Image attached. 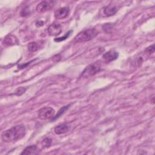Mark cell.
Instances as JSON below:
<instances>
[{
  "label": "cell",
  "mask_w": 155,
  "mask_h": 155,
  "mask_svg": "<svg viewBox=\"0 0 155 155\" xmlns=\"http://www.w3.org/2000/svg\"><path fill=\"white\" fill-rule=\"evenodd\" d=\"M39 48V45L35 42H31L28 45V50L30 52H35Z\"/></svg>",
  "instance_id": "13"
},
{
  "label": "cell",
  "mask_w": 155,
  "mask_h": 155,
  "mask_svg": "<svg viewBox=\"0 0 155 155\" xmlns=\"http://www.w3.org/2000/svg\"><path fill=\"white\" fill-rule=\"evenodd\" d=\"M54 110L49 107H45L41 108L38 112V116L40 119L47 120L54 117Z\"/></svg>",
  "instance_id": "3"
},
{
  "label": "cell",
  "mask_w": 155,
  "mask_h": 155,
  "mask_svg": "<svg viewBox=\"0 0 155 155\" xmlns=\"http://www.w3.org/2000/svg\"><path fill=\"white\" fill-rule=\"evenodd\" d=\"M26 90V88H24V87H19L16 89V91H15V94L18 95V96H20L21 94H22Z\"/></svg>",
  "instance_id": "17"
},
{
  "label": "cell",
  "mask_w": 155,
  "mask_h": 155,
  "mask_svg": "<svg viewBox=\"0 0 155 155\" xmlns=\"http://www.w3.org/2000/svg\"><path fill=\"white\" fill-rule=\"evenodd\" d=\"M101 70V66L97 62H95L93 64L89 65L85 68V69L82 72V76L85 77H88L94 75L96 73Z\"/></svg>",
  "instance_id": "4"
},
{
  "label": "cell",
  "mask_w": 155,
  "mask_h": 155,
  "mask_svg": "<svg viewBox=\"0 0 155 155\" xmlns=\"http://www.w3.org/2000/svg\"><path fill=\"white\" fill-rule=\"evenodd\" d=\"M70 129V127L68 125L64 124H61L59 125H57L54 128V133L57 134H62L64 133H67Z\"/></svg>",
  "instance_id": "9"
},
{
  "label": "cell",
  "mask_w": 155,
  "mask_h": 155,
  "mask_svg": "<svg viewBox=\"0 0 155 155\" xmlns=\"http://www.w3.org/2000/svg\"><path fill=\"white\" fill-rule=\"evenodd\" d=\"M69 106H70V105H66V106H64V107H62V108L59 110L58 113L56 114V116L52 118V120H55V119H57L58 117H60L62 114H64V113H65V111L69 108Z\"/></svg>",
  "instance_id": "14"
},
{
  "label": "cell",
  "mask_w": 155,
  "mask_h": 155,
  "mask_svg": "<svg viewBox=\"0 0 155 155\" xmlns=\"http://www.w3.org/2000/svg\"><path fill=\"white\" fill-rule=\"evenodd\" d=\"M97 31L95 28H88L79 33L74 38L76 42H84L89 41L97 35Z\"/></svg>",
  "instance_id": "2"
},
{
  "label": "cell",
  "mask_w": 155,
  "mask_h": 155,
  "mask_svg": "<svg viewBox=\"0 0 155 155\" xmlns=\"http://www.w3.org/2000/svg\"><path fill=\"white\" fill-rule=\"evenodd\" d=\"M47 31L51 36H57L61 33L62 27L58 23H53L48 27Z\"/></svg>",
  "instance_id": "5"
},
{
  "label": "cell",
  "mask_w": 155,
  "mask_h": 155,
  "mask_svg": "<svg viewBox=\"0 0 155 155\" xmlns=\"http://www.w3.org/2000/svg\"><path fill=\"white\" fill-rule=\"evenodd\" d=\"M38 152V150L36 145H30L27 147L21 153V154H36Z\"/></svg>",
  "instance_id": "12"
},
{
  "label": "cell",
  "mask_w": 155,
  "mask_h": 155,
  "mask_svg": "<svg viewBox=\"0 0 155 155\" xmlns=\"http://www.w3.org/2000/svg\"><path fill=\"white\" fill-rule=\"evenodd\" d=\"M117 12V8L114 5H108L107 6L104 10V13L107 16H110L114 15Z\"/></svg>",
  "instance_id": "11"
},
{
  "label": "cell",
  "mask_w": 155,
  "mask_h": 155,
  "mask_svg": "<svg viewBox=\"0 0 155 155\" xmlns=\"http://www.w3.org/2000/svg\"><path fill=\"white\" fill-rule=\"evenodd\" d=\"M146 51L148 52V53L150 54H151V53H153L154 52V45H150V47H148L147 49H146Z\"/></svg>",
  "instance_id": "18"
},
{
  "label": "cell",
  "mask_w": 155,
  "mask_h": 155,
  "mask_svg": "<svg viewBox=\"0 0 155 155\" xmlns=\"http://www.w3.org/2000/svg\"><path fill=\"white\" fill-rule=\"evenodd\" d=\"M51 6L52 4H51V2L44 1L41 2L37 5L36 10L39 13H44L49 10L51 8Z\"/></svg>",
  "instance_id": "6"
},
{
  "label": "cell",
  "mask_w": 155,
  "mask_h": 155,
  "mask_svg": "<svg viewBox=\"0 0 155 155\" xmlns=\"http://www.w3.org/2000/svg\"><path fill=\"white\" fill-rule=\"evenodd\" d=\"M72 31H70L68 32H67V33H65V36H62V37H60V38H55L54 39V41L56 42H61L62 41H64L65 39H66L70 35V34L71 33Z\"/></svg>",
  "instance_id": "16"
},
{
  "label": "cell",
  "mask_w": 155,
  "mask_h": 155,
  "mask_svg": "<svg viewBox=\"0 0 155 155\" xmlns=\"http://www.w3.org/2000/svg\"><path fill=\"white\" fill-rule=\"evenodd\" d=\"M25 134V128L23 125H18L2 133L1 138L4 142L9 143L21 139Z\"/></svg>",
  "instance_id": "1"
},
{
  "label": "cell",
  "mask_w": 155,
  "mask_h": 155,
  "mask_svg": "<svg viewBox=\"0 0 155 155\" xmlns=\"http://www.w3.org/2000/svg\"><path fill=\"white\" fill-rule=\"evenodd\" d=\"M18 43L17 38L13 35H8L4 39V44L7 46H11Z\"/></svg>",
  "instance_id": "10"
},
{
  "label": "cell",
  "mask_w": 155,
  "mask_h": 155,
  "mask_svg": "<svg viewBox=\"0 0 155 155\" xmlns=\"http://www.w3.org/2000/svg\"><path fill=\"white\" fill-rule=\"evenodd\" d=\"M111 28H112V27L110 25V24H105L103 25V30L106 32H108V30H111Z\"/></svg>",
  "instance_id": "19"
},
{
  "label": "cell",
  "mask_w": 155,
  "mask_h": 155,
  "mask_svg": "<svg viewBox=\"0 0 155 155\" xmlns=\"http://www.w3.org/2000/svg\"><path fill=\"white\" fill-rule=\"evenodd\" d=\"M51 143V139L50 138H45L43 140L42 144L44 147H48Z\"/></svg>",
  "instance_id": "15"
},
{
  "label": "cell",
  "mask_w": 155,
  "mask_h": 155,
  "mask_svg": "<svg viewBox=\"0 0 155 155\" xmlns=\"http://www.w3.org/2000/svg\"><path fill=\"white\" fill-rule=\"evenodd\" d=\"M119 56V54L114 50H110L106 53H105L102 58L107 62H111L116 60Z\"/></svg>",
  "instance_id": "8"
},
{
  "label": "cell",
  "mask_w": 155,
  "mask_h": 155,
  "mask_svg": "<svg viewBox=\"0 0 155 155\" xmlns=\"http://www.w3.org/2000/svg\"><path fill=\"white\" fill-rule=\"evenodd\" d=\"M69 13V8L67 7H62L56 10L54 16L58 19H62L65 18Z\"/></svg>",
  "instance_id": "7"
}]
</instances>
